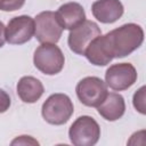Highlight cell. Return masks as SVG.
<instances>
[{
  "mask_svg": "<svg viewBox=\"0 0 146 146\" xmlns=\"http://www.w3.org/2000/svg\"><path fill=\"white\" fill-rule=\"evenodd\" d=\"M34 35V19L27 15L13 17L6 27V41L10 44H23Z\"/></svg>",
  "mask_w": 146,
  "mask_h": 146,
  "instance_id": "9",
  "label": "cell"
},
{
  "mask_svg": "<svg viewBox=\"0 0 146 146\" xmlns=\"http://www.w3.org/2000/svg\"><path fill=\"white\" fill-rule=\"evenodd\" d=\"M124 8L120 0H97L91 6L94 17L100 23L111 24L123 15Z\"/></svg>",
  "mask_w": 146,
  "mask_h": 146,
  "instance_id": "10",
  "label": "cell"
},
{
  "mask_svg": "<svg viewBox=\"0 0 146 146\" xmlns=\"http://www.w3.org/2000/svg\"><path fill=\"white\" fill-rule=\"evenodd\" d=\"M84 56L91 64L96 66L107 65L113 59V55L110 50L106 36L100 34L97 38H95L87 47Z\"/></svg>",
  "mask_w": 146,
  "mask_h": 146,
  "instance_id": "12",
  "label": "cell"
},
{
  "mask_svg": "<svg viewBox=\"0 0 146 146\" xmlns=\"http://www.w3.org/2000/svg\"><path fill=\"white\" fill-rule=\"evenodd\" d=\"M75 91L79 100L89 107H97L108 94L107 84L97 76H86L80 80Z\"/></svg>",
  "mask_w": 146,
  "mask_h": 146,
  "instance_id": "5",
  "label": "cell"
},
{
  "mask_svg": "<svg viewBox=\"0 0 146 146\" xmlns=\"http://www.w3.org/2000/svg\"><path fill=\"white\" fill-rule=\"evenodd\" d=\"M11 145H39V143L31 136H19L11 141Z\"/></svg>",
  "mask_w": 146,
  "mask_h": 146,
  "instance_id": "18",
  "label": "cell"
},
{
  "mask_svg": "<svg viewBox=\"0 0 146 146\" xmlns=\"http://www.w3.org/2000/svg\"><path fill=\"white\" fill-rule=\"evenodd\" d=\"M10 104L11 102L9 95L5 90L0 89V113H5L10 107Z\"/></svg>",
  "mask_w": 146,
  "mask_h": 146,
  "instance_id": "17",
  "label": "cell"
},
{
  "mask_svg": "<svg viewBox=\"0 0 146 146\" xmlns=\"http://www.w3.org/2000/svg\"><path fill=\"white\" fill-rule=\"evenodd\" d=\"M113 58H121L138 49L144 41V30L135 23L124 24L105 34Z\"/></svg>",
  "mask_w": 146,
  "mask_h": 146,
  "instance_id": "1",
  "label": "cell"
},
{
  "mask_svg": "<svg viewBox=\"0 0 146 146\" xmlns=\"http://www.w3.org/2000/svg\"><path fill=\"white\" fill-rule=\"evenodd\" d=\"M68 137L75 146H92L99 140L100 127L94 117L82 115L70 127Z\"/></svg>",
  "mask_w": 146,
  "mask_h": 146,
  "instance_id": "4",
  "label": "cell"
},
{
  "mask_svg": "<svg viewBox=\"0 0 146 146\" xmlns=\"http://www.w3.org/2000/svg\"><path fill=\"white\" fill-rule=\"evenodd\" d=\"M63 27L54 11L46 10L34 18V35L41 43H56L60 39Z\"/></svg>",
  "mask_w": 146,
  "mask_h": 146,
  "instance_id": "6",
  "label": "cell"
},
{
  "mask_svg": "<svg viewBox=\"0 0 146 146\" xmlns=\"http://www.w3.org/2000/svg\"><path fill=\"white\" fill-rule=\"evenodd\" d=\"M74 112L71 98L65 94H52L42 104L41 113L43 119L55 125L66 123Z\"/></svg>",
  "mask_w": 146,
  "mask_h": 146,
  "instance_id": "2",
  "label": "cell"
},
{
  "mask_svg": "<svg viewBox=\"0 0 146 146\" xmlns=\"http://www.w3.org/2000/svg\"><path fill=\"white\" fill-rule=\"evenodd\" d=\"M24 3L25 0H0V10L14 11L22 8Z\"/></svg>",
  "mask_w": 146,
  "mask_h": 146,
  "instance_id": "16",
  "label": "cell"
},
{
  "mask_svg": "<svg viewBox=\"0 0 146 146\" xmlns=\"http://www.w3.org/2000/svg\"><path fill=\"white\" fill-rule=\"evenodd\" d=\"M33 63L43 74L55 75L63 70L65 58L60 48L55 43H42L34 51Z\"/></svg>",
  "mask_w": 146,
  "mask_h": 146,
  "instance_id": "3",
  "label": "cell"
},
{
  "mask_svg": "<svg viewBox=\"0 0 146 146\" xmlns=\"http://www.w3.org/2000/svg\"><path fill=\"white\" fill-rule=\"evenodd\" d=\"M100 34L102 31L97 23H95L94 21L84 19L79 26L71 30L67 43L73 52L78 55H84V51L89 43Z\"/></svg>",
  "mask_w": 146,
  "mask_h": 146,
  "instance_id": "7",
  "label": "cell"
},
{
  "mask_svg": "<svg viewBox=\"0 0 146 146\" xmlns=\"http://www.w3.org/2000/svg\"><path fill=\"white\" fill-rule=\"evenodd\" d=\"M57 21L63 30H73L86 19L83 7L78 2H67L62 5L55 13Z\"/></svg>",
  "mask_w": 146,
  "mask_h": 146,
  "instance_id": "11",
  "label": "cell"
},
{
  "mask_svg": "<svg viewBox=\"0 0 146 146\" xmlns=\"http://www.w3.org/2000/svg\"><path fill=\"white\" fill-rule=\"evenodd\" d=\"M5 42H6V26L0 21V48L5 44Z\"/></svg>",
  "mask_w": 146,
  "mask_h": 146,
  "instance_id": "19",
  "label": "cell"
},
{
  "mask_svg": "<svg viewBox=\"0 0 146 146\" xmlns=\"http://www.w3.org/2000/svg\"><path fill=\"white\" fill-rule=\"evenodd\" d=\"M43 84L34 76H23L17 83V95L24 103H35L43 95Z\"/></svg>",
  "mask_w": 146,
  "mask_h": 146,
  "instance_id": "14",
  "label": "cell"
},
{
  "mask_svg": "<svg viewBox=\"0 0 146 146\" xmlns=\"http://www.w3.org/2000/svg\"><path fill=\"white\" fill-rule=\"evenodd\" d=\"M137 81V71L130 63L113 64L106 70L105 83L113 90L122 91L130 88Z\"/></svg>",
  "mask_w": 146,
  "mask_h": 146,
  "instance_id": "8",
  "label": "cell"
},
{
  "mask_svg": "<svg viewBox=\"0 0 146 146\" xmlns=\"http://www.w3.org/2000/svg\"><path fill=\"white\" fill-rule=\"evenodd\" d=\"M98 113L107 121H116L125 112L124 98L116 92H110L105 99L97 106Z\"/></svg>",
  "mask_w": 146,
  "mask_h": 146,
  "instance_id": "13",
  "label": "cell"
},
{
  "mask_svg": "<svg viewBox=\"0 0 146 146\" xmlns=\"http://www.w3.org/2000/svg\"><path fill=\"white\" fill-rule=\"evenodd\" d=\"M145 91H146V88L145 86L140 87L133 95V99H132V103H133V106L135 108L141 113V114H145L146 113V106H145Z\"/></svg>",
  "mask_w": 146,
  "mask_h": 146,
  "instance_id": "15",
  "label": "cell"
}]
</instances>
